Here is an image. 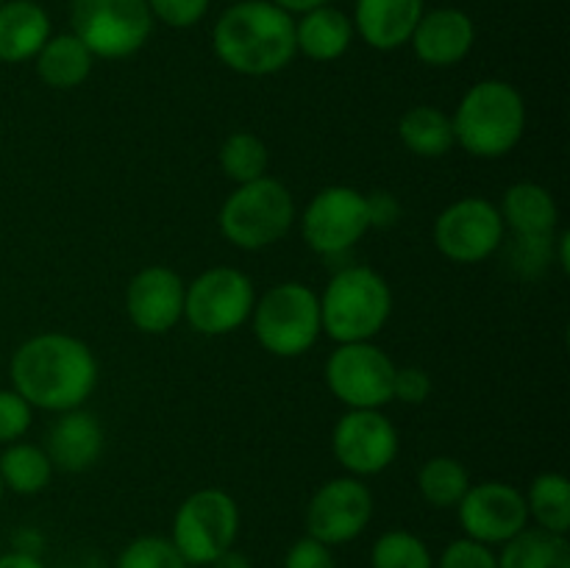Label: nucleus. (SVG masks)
Returning <instances> with one entry per match:
<instances>
[{
  "mask_svg": "<svg viewBox=\"0 0 570 568\" xmlns=\"http://www.w3.org/2000/svg\"><path fill=\"white\" fill-rule=\"evenodd\" d=\"M11 390L33 410L67 412L87 404L98 388V360L83 340L65 332H42L20 343L9 362Z\"/></svg>",
  "mask_w": 570,
  "mask_h": 568,
  "instance_id": "nucleus-1",
  "label": "nucleus"
},
{
  "mask_svg": "<svg viewBox=\"0 0 570 568\" xmlns=\"http://www.w3.org/2000/svg\"><path fill=\"white\" fill-rule=\"evenodd\" d=\"M212 48L217 59L239 76H273L298 53L295 17L271 0H239L217 17Z\"/></svg>",
  "mask_w": 570,
  "mask_h": 568,
  "instance_id": "nucleus-2",
  "label": "nucleus"
},
{
  "mask_svg": "<svg viewBox=\"0 0 570 568\" xmlns=\"http://www.w3.org/2000/svg\"><path fill=\"white\" fill-rule=\"evenodd\" d=\"M454 139L476 159H501L527 134V100L521 89L501 78L476 81L451 115Z\"/></svg>",
  "mask_w": 570,
  "mask_h": 568,
  "instance_id": "nucleus-3",
  "label": "nucleus"
},
{
  "mask_svg": "<svg viewBox=\"0 0 570 568\" xmlns=\"http://www.w3.org/2000/svg\"><path fill=\"white\" fill-rule=\"evenodd\" d=\"M317 301L323 334L334 343L373 340L393 315V290L387 278L367 265L340 267Z\"/></svg>",
  "mask_w": 570,
  "mask_h": 568,
  "instance_id": "nucleus-4",
  "label": "nucleus"
},
{
  "mask_svg": "<svg viewBox=\"0 0 570 568\" xmlns=\"http://www.w3.org/2000/svg\"><path fill=\"white\" fill-rule=\"evenodd\" d=\"M220 232L234 248L262 251L289 234L295 223V198L278 178L262 176L237 184L220 206Z\"/></svg>",
  "mask_w": 570,
  "mask_h": 568,
  "instance_id": "nucleus-5",
  "label": "nucleus"
},
{
  "mask_svg": "<svg viewBox=\"0 0 570 568\" xmlns=\"http://www.w3.org/2000/svg\"><path fill=\"white\" fill-rule=\"evenodd\" d=\"M250 326L267 354L282 360L304 356L323 334L317 293L301 282L273 284L256 295Z\"/></svg>",
  "mask_w": 570,
  "mask_h": 568,
  "instance_id": "nucleus-6",
  "label": "nucleus"
},
{
  "mask_svg": "<svg viewBox=\"0 0 570 568\" xmlns=\"http://www.w3.org/2000/svg\"><path fill=\"white\" fill-rule=\"evenodd\" d=\"M148 0H72V33L95 59L117 61L139 53L154 33Z\"/></svg>",
  "mask_w": 570,
  "mask_h": 568,
  "instance_id": "nucleus-7",
  "label": "nucleus"
},
{
  "mask_svg": "<svg viewBox=\"0 0 570 568\" xmlns=\"http://www.w3.org/2000/svg\"><path fill=\"white\" fill-rule=\"evenodd\" d=\"M239 535V507L220 488H200L178 505L173 543L187 566H209L234 546Z\"/></svg>",
  "mask_w": 570,
  "mask_h": 568,
  "instance_id": "nucleus-8",
  "label": "nucleus"
},
{
  "mask_svg": "<svg viewBox=\"0 0 570 568\" xmlns=\"http://www.w3.org/2000/svg\"><path fill=\"white\" fill-rule=\"evenodd\" d=\"M256 287L248 273L232 265H215L187 284L184 321L206 337H226L250 321Z\"/></svg>",
  "mask_w": 570,
  "mask_h": 568,
  "instance_id": "nucleus-9",
  "label": "nucleus"
},
{
  "mask_svg": "<svg viewBox=\"0 0 570 568\" xmlns=\"http://www.w3.org/2000/svg\"><path fill=\"white\" fill-rule=\"evenodd\" d=\"M393 356L379 349L373 340L337 343L328 354L323 376L334 399L348 410H382L393 401Z\"/></svg>",
  "mask_w": 570,
  "mask_h": 568,
  "instance_id": "nucleus-10",
  "label": "nucleus"
},
{
  "mask_svg": "<svg viewBox=\"0 0 570 568\" xmlns=\"http://www.w3.org/2000/svg\"><path fill=\"white\" fill-rule=\"evenodd\" d=\"M371 232L365 193L345 184H332L312 195L301 217V234L306 245L323 259H340L351 254Z\"/></svg>",
  "mask_w": 570,
  "mask_h": 568,
  "instance_id": "nucleus-11",
  "label": "nucleus"
},
{
  "mask_svg": "<svg viewBox=\"0 0 570 568\" xmlns=\"http://www.w3.org/2000/svg\"><path fill=\"white\" fill-rule=\"evenodd\" d=\"M434 248L456 265H476L499 254L507 239L504 221L493 200L468 195L438 215L432 228Z\"/></svg>",
  "mask_w": 570,
  "mask_h": 568,
  "instance_id": "nucleus-12",
  "label": "nucleus"
},
{
  "mask_svg": "<svg viewBox=\"0 0 570 568\" xmlns=\"http://www.w3.org/2000/svg\"><path fill=\"white\" fill-rule=\"evenodd\" d=\"M399 429L382 410H345L334 423V460L348 477L365 479L384 473L399 457Z\"/></svg>",
  "mask_w": 570,
  "mask_h": 568,
  "instance_id": "nucleus-13",
  "label": "nucleus"
},
{
  "mask_svg": "<svg viewBox=\"0 0 570 568\" xmlns=\"http://www.w3.org/2000/svg\"><path fill=\"white\" fill-rule=\"evenodd\" d=\"M373 518V493L362 479L337 477L323 482L306 507V535L326 546L360 538Z\"/></svg>",
  "mask_w": 570,
  "mask_h": 568,
  "instance_id": "nucleus-14",
  "label": "nucleus"
},
{
  "mask_svg": "<svg viewBox=\"0 0 570 568\" xmlns=\"http://www.w3.org/2000/svg\"><path fill=\"white\" fill-rule=\"evenodd\" d=\"M456 512L465 538L484 546H504L529 527L527 496L515 484L495 482V479L471 484L456 505Z\"/></svg>",
  "mask_w": 570,
  "mask_h": 568,
  "instance_id": "nucleus-15",
  "label": "nucleus"
},
{
  "mask_svg": "<svg viewBox=\"0 0 570 568\" xmlns=\"http://www.w3.org/2000/svg\"><path fill=\"white\" fill-rule=\"evenodd\" d=\"M187 282L167 265H148L134 273L126 287V315L142 334H167L184 321Z\"/></svg>",
  "mask_w": 570,
  "mask_h": 568,
  "instance_id": "nucleus-16",
  "label": "nucleus"
},
{
  "mask_svg": "<svg viewBox=\"0 0 570 568\" xmlns=\"http://www.w3.org/2000/svg\"><path fill=\"white\" fill-rule=\"evenodd\" d=\"M476 42V26L471 17L454 6H440V9L423 11L421 22L412 31V50L426 67H454L468 59Z\"/></svg>",
  "mask_w": 570,
  "mask_h": 568,
  "instance_id": "nucleus-17",
  "label": "nucleus"
},
{
  "mask_svg": "<svg viewBox=\"0 0 570 568\" xmlns=\"http://www.w3.org/2000/svg\"><path fill=\"white\" fill-rule=\"evenodd\" d=\"M106 445L104 423L95 412L76 407L56 415V421L45 434V454L50 457L53 468L65 473H83L100 460Z\"/></svg>",
  "mask_w": 570,
  "mask_h": 568,
  "instance_id": "nucleus-18",
  "label": "nucleus"
},
{
  "mask_svg": "<svg viewBox=\"0 0 570 568\" xmlns=\"http://www.w3.org/2000/svg\"><path fill=\"white\" fill-rule=\"evenodd\" d=\"M423 11V0H356L351 22L354 33L373 50H399L410 45Z\"/></svg>",
  "mask_w": 570,
  "mask_h": 568,
  "instance_id": "nucleus-19",
  "label": "nucleus"
},
{
  "mask_svg": "<svg viewBox=\"0 0 570 568\" xmlns=\"http://www.w3.org/2000/svg\"><path fill=\"white\" fill-rule=\"evenodd\" d=\"M50 39V17L37 0H6L0 6V61H31Z\"/></svg>",
  "mask_w": 570,
  "mask_h": 568,
  "instance_id": "nucleus-20",
  "label": "nucleus"
},
{
  "mask_svg": "<svg viewBox=\"0 0 570 568\" xmlns=\"http://www.w3.org/2000/svg\"><path fill=\"white\" fill-rule=\"evenodd\" d=\"M354 42V22L337 6L326 3L295 20V50L312 61H337Z\"/></svg>",
  "mask_w": 570,
  "mask_h": 568,
  "instance_id": "nucleus-21",
  "label": "nucleus"
},
{
  "mask_svg": "<svg viewBox=\"0 0 570 568\" xmlns=\"http://www.w3.org/2000/svg\"><path fill=\"white\" fill-rule=\"evenodd\" d=\"M504 228L512 234H554L560 223V206L554 195L538 182H518L507 187L499 204Z\"/></svg>",
  "mask_w": 570,
  "mask_h": 568,
  "instance_id": "nucleus-22",
  "label": "nucleus"
},
{
  "mask_svg": "<svg viewBox=\"0 0 570 568\" xmlns=\"http://www.w3.org/2000/svg\"><path fill=\"white\" fill-rule=\"evenodd\" d=\"M37 76L50 89H76L89 78L95 65V56L76 33H50L37 56Z\"/></svg>",
  "mask_w": 570,
  "mask_h": 568,
  "instance_id": "nucleus-23",
  "label": "nucleus"
},
{
  "mask_svg": "<svg viewBox=\"0 0 570 568\" xmlns=\"http://www.w3.org/2000/svg\"><path fill=\"white\" fill-rule=\"evenodd\" d=\"M399 139L410 154L421 159H440L456 145L451 115L429 104L410 106L399 120Z\"/></svg>",
  "mask_w": 570,
  "mask_h": 568,
  "instance_id": "nucleus-24",
  "label": "nucleus"
},
{
  "mask_svg": "<svg viewBox=\"0 0 570 568\" xmlns=\"http://www.w3.org/2000/svg\"><path fill=\"white\" fill-rule=\"evenodd\" d=\"M499 568H570L568 535L527 527L507 540L499 555Z\"/></svg>",
  "mask_w": 570,
  "mask_h": 568,
  "instance_id": "nucleus-25",
  "label": "nucleus"
},
{
  "mask_svg": "<svg viewBox=\"0 0 570 568\" xmlns=\"http://www.w3.org/2000/svg\"><path fill=\"white\" fill-rule=\"evenodd\" d=\"M53 462L45 454L42 445L17 440L9 443L0 454V482L17 496H37L53 479Z\"/></svg>",
  "mask_w": 570,
  "mask_h": 568,
  "instance_id": "nucleus-26",
  "label": "nucleus"
},
{
  "mask_svg": "<svg viewBox=\"0 0 570 568\" xmlns=\"http://www.w3.org/2000/svg\"><path fill=\"white\" fill-rule=\"evenodd\" d=\"M527 496L529 518L538 521L540 529L568 535L570 529V482L566 473L543 471L532 479Z\"/></svg>",
  "mask_w": 570,
  "mask_h": 568,
  "instance_id": "nucleus-27",
  "label": "nucleus"
},
{
  "mask_svg": "<svg viewBox=\"0 0 570 568\" xmlns=\"http://www.w3.org/2000/svg\"><path fill=\"white\" fill-rule=\"evenodd\" d=\"M471 484V473L456 457H429L417 471V490H421L423 501L438 510L460 505Z\"/></svg>",
  "mask_w": 570,
  "mask_h": 568,
  "instance_id": "nucleus-28",
  "label": "nucleus"
},
{
  "mask_svg": "<svg viewBox=\"0 0 570 568\" xmlns=\"http://www.w3.org/2000/svg\"><path fill=\"white\" fill-rule=\"evenodd\" d=\"M220 167L234 184H248L267 176L271 154L254 131H232L220 145Z\"/></svg>",
  "mask_w": 570,
  "mask_h": 568,
  "instance_id": "nucleus-29",
  "label": "nucleus"
},
{
  "mask_svg": "<svg viewBox=\"0 0 570 568\" xmlns=\"http://www.w3.org/2000/svg\"><path fill=\"white\" fill-rule=\"evenodd\" d=\"M554 234H512L501 243L504 248V262L515 276L538 278L554 262Z\"/></svg>",
  "mask_w": 570,
  "mask_h": 568,
  "instance_id": "nucleus-30",
  "label": "nucleus"
},
{
  "mask_svg": "<svg viewBox=\"0 0 570 568\" xmlns=\"http://www.w3.org/2000/svg\"><path fill=\"white\" fill-rule=\"evenodd\" d=\"M373 568H434L432 551L417 535L406 529H390L379 535L371 551Z\"/></svg>",
  "mask_w": 570,
  "mask_h": 568,
  "instance_id": "nucleus-31",
  "label": "nucleus"
},
{
  "mask_svg": "<svg viewBox=\"0 0 570 568\" xmlns=\"http://www.w3.org/2000/svg\"><path fill=\"white\" fill-rule=\"evenodd\" d=\"M117 568H187V562L170 538L142 535L120 551Z\"/></svg>",
  "mask_w": 570,
  "mask_h": 568,
  "instance_id": "nucleus-32",
  "label": "nucleus"
},
{
  "mask_svg": "<svg viewBox=\"0 0 570 568\" xmlns=\"http://www.w3.org/2000/svg\"><path fill=\"white\" fill-rule=\"evenodd\" d=\"M33 423V407L17 390H0V443H17Z\"/></svg>",
  "mask_w": 570,
  "mask_h": 568,
  "instance_id": "nucleus-33",
  "label": "nucleus"
},
{
  "mask_svg": "<svg viewBox=\"0 0 570 568\" xmlns=\"http://www.w3.org/2000/svg\"><path fill=\"white\" fill-rule=\"evenodd\" d=\"M212 0H148V9L154 20L165 22L170 28H193L209 11Z\"/></svg>",
  "mask_w": 570,
  "mask_h": 568,
  "instance_id": "nucleus-34",
  "label": "nucleus"
},
{
  "mask_svg": "<svg viewBox=\"0 0 570 568\" xmlns=\"http://www.w3.org/2000/svg\"><path fill=\"white\" fill-rule=\"evenodd\" d=\"M438 568H499V557L490 551V546L479 543V540L460 538L445 546Z\"/></svg>",
  "mask_w": 570,
  "mask_h": 568,
  "instance_id": "nucleus-35",
  "label": "nucleus"
},
{
  "mask_svg": "<svg viewBox=\"0 0 570 568\" xmlns=\"http://www.w3.org/2000/svg\"><path fill=\"white\" fill-rule=\"evenodd\" d=\"M429 395H432V376H429V371L415 365L395 368L393 401H401L406 407H421Z\"/></svg>",
  "mask_w": 570,
  "mask_h": 568,
  "instance_id": "nucleus-36",
  "label": "nucleus"
},
{
  "mask_svg": "<svg viewBox=\"0 0 570 568\" xmlns=\"http://www.w3.org/2000/svg\"><path fill=\"white\" fill-rule=\"evenodd\" d=\"M284 568H337L332 555V546L321 543L315 538H301L289 546L287 557H284Z\"/></svg>",
  "mask_w": 570,
  "mask_h": 568,
  "instance_id": "nucleus-37",
  "label": "nucleus"
},
{
  "mask_svg": "<svg viewBox=\"0 0 570 568\" xmlns=\"http://www.w3.org/2000/svg\"><path fill=\"white\" fill-rule=\"evenodd\" d=\"M367 204V221L371 228H393L401 221V200L399 195L387 193V189H373L365 193Z\"/></svg>",
  "mask_w": 570,
  "mask_h": 568,
  "instance_id": "nucleus-38",
  "label": "nucleus"
},
{
  "mask_svg": "<svg viewBox=\"0 0 570 568\" xmlns=\"http://www.w3.org/2000/svg\"><path fill=\"white\" fill-rule=\"evenodd\" d=\"M0 568H45V562L37 555H26V551H6V555H0Z\"/></svg>",
  "mask_w": 570,
  "mask_h": 568,
  "instance_id": "nucleus-39",
  "label": "nucleus"
},
{
  "mask_svg": "<svg viewBox=\"0 0 570 568\" xmlns=\"http://www.w3.org/2000/svg\"><path fill=\"white\" fill-rule=\"evenodd\" d=\"M206 568H254V566H250V557L248 555H243V551H237L232 546V549L223 551V555L217 557L215 562H209V566H206Z\"/></svg>",
  "mask_w": 570,
  "mask_h": 568,
  "instance_id": "nucleus-40",
  "label": "nucleus"
},
{
  "mask_svg": "<svg viewBox=\"0 0 570 568\" xmlns=\"http://www.w3.org/2000/svg\"><path fill=\"white\" fill-rule=\"evenodd\" d=\"M271 3H276L278 9H284L287 14H304V11L309 9H317V6H326L332 3V0H271Z\"/></svg>",
  "mask_w": 570,
  "mask_h": 568,
  "instance_id": "nucleus-41",
  "label": "nucleus"
},
{
  "mask_svg": "<svg viewBox=\"0 0 570 568\" xmlns=\"http://www.w3.org/2000/svg\"><path fill=\"white\" fill-rule=\"evenodd\" d=\"M3 490H6V488H3V482H0V499H3Z\"/></svg>",
  "mask_w": 570,
  "mask_h": 568,
  "instance_id": "nucleus-42",
  "label": "nucleus"
},
{
  "mask_svg": "<svg viewBox=\"0 0 570 568\" xmlns=\"http://www.w3.org/2000/svg\"><path fill=\"white\" fill-rule=\"evenodd\" d=\"M187 568H206V566H187Z\"/></svg>",
  "mask_w": 570,
  "mask_h": 568,
  "instance_id": "nucleus-43",
  "label": "nucleus"
},
{
  "mask_svg": "<svg viewBox=\"0 0 570 568\" xmlns=\"http://www.w3.org/2000/svg\"><path fill=\"white\" fill-rule=\"evenodd\" d=\"M6 3V0H0V6H3Z\"/></svg>",
  "mask_w": 570,
  "mask_h": 568,
  "instance_id": "nucleus-44",
  "label": "nucleus"
}]
</instances>
